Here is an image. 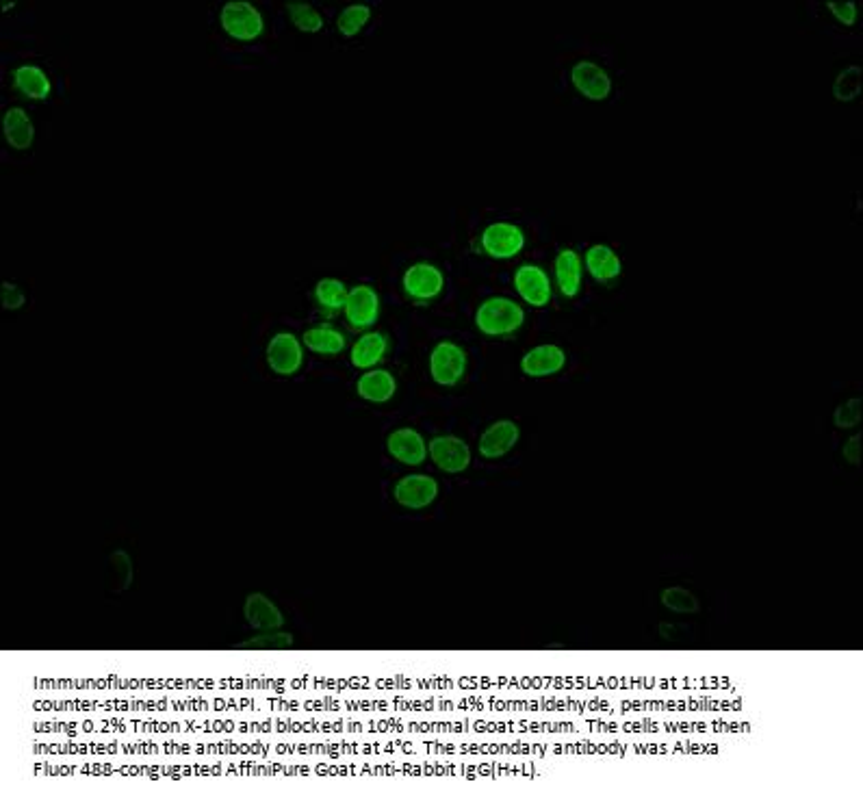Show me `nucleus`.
Masks as SVG:
<instances>
[{
  "label": "nucleus",
  "instance_id": "nucleus-1",
  "mask_svg": "<svg viewBox=\"0 0 863 802\" xmlns=\"http://www.w3.org/2000/svg\"><path fill=\"white\" fill-rule=\"evenodd\" d=\"M475 328L491 339H504L519 332L525 323V310L512 297L493 295L486 297L480 306L475 308Z\"/></svg>",
  "mask_w": 863,
  "mask_h": 802
},
{
  "label": "nucleus",
  "instance_id": "nucleus-2",
  "mask_svg": "<svg viewBox=\"0 0 863 802\" xmlns=\"http://www.w3.org/2000/svg\"><path fill=\"white\" fill-rule=\"evenodd\" d=\"M469 369L467 349L456 341H439L428 356V371L434 384L454 388L465 380Z\"/></svg>",
  "mask_w": 863,
  "mask_h": 802
},
{
  "label": "nucleus",
  "instance_id": "nucleus-3",
  "mask_svg": "<svg viewBox=\"0 0 863 802\" xmlns=\"http://www.w3.org/2000/svg\"><path fill=\"white\" fill-rule=\"evenodd\" d=\"M222 29L239 42H252L265 31V18L259 7L248 0H228L220 9Z\"/></svg>",
  "mask_w": 863,
  "mask_h": 802
},
{
  "label": "nucleus",
  "instance_id": "nucleus-4",
  "mask_svg": "<svg viewBox=\"0 0 863 802\" xmlns=\"http://www.w3.org/2000/svg\"><path fill=\"white\" fill-rule=\"evenodd\" d=\"M428 458L439 471L447 475H458L471 467L473 454L465 438L456 434H439L428 443Z\"/></svg>",
  "mask_w": 863,
  "mask_h": 802
},
{
  "label": "nucleus",
  "instance_id": "nucleus-5",
  "mask_svg": "<svg viewBox=\"0 0 863 802\" xmlns=\"http://www.w3.org/2000/svg\"><path fill=\"white\" fill-rule=\"evenodd\" d=\"M439 493V482L428 473H408L399 477L393 486V499L397 501V506L412 512L430 508L432 503L439 499Z\"/></svg>",
  "mask_w": 863,
  "mask_h": 802
},
{
  "label": "nucleus",
  "instance_id": "nucleus-6",
  "mask_svg": "<svg viewBox=\"0 0 863 802\" xmlns=\"http://www.w3.org/2000/svg\"><path fill=\"white\" fill-rule=\"evenodd\" d=\"M304 349H306L304 343L293 332H287V330L276 332L272 339L267 341V347H265L267 367L276 375L289 378V375H295L302 369Z\"/></svg>",
  "mask_w": 863,
  "mask_h": 802
},
{
  "label": "nucleus",
  "instance_id": "nucleus-7",
  "mask_svg": "<svg viewBox=\"0 0 863 802\" xmlns=\"http://www.w3.org/2000/svg\"><path fill=\"white\" fill-rule=\"evenodd\" d=\"M525 241V230L514 222H493L480 235L484 254L497 258V261H508V258L519 256L525 248Z\"/></svg>",
  "mask_w": 863,
  "mask_h": 802
},
{
  "label": "nucleus",
  "instance_id": "nucleus-8",
  "mask_svg": "<svg viewBox=\"0 0 863 802\" xmlns=\"http://www.w3.org/2000/svg\"><path fill=\"white\" fill-rule=\"evenodd\" d=\"M343 313L345 321L350 323V328L369 330L371 326H376L382 313L380 293L376 291V287H371V284H354V287L347 291Z\"/></svg>",
  "mask_w": 863,
  "mask_h": 802
},
{
  "label": "nucleus",
  "instance_id": "nucleus-9",
  "mask_svg": "<svg viewBox=\"0 0 863 802\" xmlns=\"http://www.w3.org/2000/svg\"><path fill=\"white\" fill-rule=\"evenodd\" d=\"M402 287L410 300L432 302L445 289V274L432 261H417L404 271Z\"/></svg>",
  "mask_w": 863,
  "mask_h": 802
},
{
  "label": "nucleus",
  "instance_id": "nucleus-10",
  "mask_svg": "<svg viewBox=\"0 0 863 802\" xmlns=\"http://www.w3.org/2000/svg\"><path fill=\"white\" fill-rule=\"evenodd\" d=\"M514 291L519 293L525 304L534 308H545L549 306L553 297V284L547 271L536 265V263H525L514 269Z\"/></svg>",
  "mask_w": 863,
  "mask_h": 802
},
{
  "label": "nucleus",
  "instance_id": "nucleus-11",
  "mask_svg": "<svg viewBox=\"0 0 863 802\" xmlns=\"http://www.w3.org/2000/svg\"><path fill=\"white\" fill-rule=\"evenodd\" d=\"M521 441V425L512 419H497L488 425L478 441V454L484 460H501Z\"/></svg>",
  "mask_w": 863,
  "mask_h": 802
},
{
  "label": "nucleus",
  "instance_id": "nucleus-12",
  "mask_svg": "<svg viewBox=\"0 0 863 802\" xmlns=\"http://www.w3.org/2000/svg\"><path fill=\"white\" fill-rule=\"evenodd\" d=\"M571 83L584 98L595 100V102L610 98L612 89H614L610 72L605 70L601 63L590 61V59L577 61L575 66L571 68Z\"/></svg>",
  "mask_w": 863,
  "mask_h": 802
},
{
  "label": "nucleus",
  "instance_id": "nucleus-13",
  "mask_svg": "<svg viewBox=\"0 0 863 802\" xmlns=\"http://www.w3.org/2000/svg\"><path fill=\"white\" fill-rule=\"evenodd\" d=\"M386 451L404 467H421L428 460V441L415 428H397L386 436Z\"/></svg>",
  "mask_w": 863,
  "mask_h": 802
},
{
  "label": "nucleus",
  "instance_id": "nucleus-14",
  "mask_svg": "<svg viewBox=\"0 0 863 802\" xmlns=\"http://www.w3.org/2000/svg\"><path fill=\"white\" fill-rule=\"evenodd\" d=\"M566 367V352L556 343H543L523 354L519 369L527 378H551Z\"/></svg>",
  "mask_w": 863,
  "mask_h": 802
},
{
  "label": "nucleus",
  "instance_id": "nucleus-15",
  "mask_svg": "<svg viewBox=\"0 0 863 802\" xmlns=\"http://www.w3.org/2000/svg\"><path fill=\"white\" fill-rule=\"evenodd\" d=\"M553 276L562 297L573 300L584 284V258L573 248H562L553 258Z\"/></svg>",
  "mask_w": 863,
  "mask_h": 802
},
{
  "label": "nucleus",
  "instance_id": "nucleus-16",
  "mask_svg": "<svg viewBox=\"0 0 863 802\" xmlns=\"http://www.w3.org/2000/svg\"><path fill=\"white\" fill-rule=\"evenodd\" d=\"M356 395L373 406L389 404L397 395V378L384 367L367 369L356 380Z\"/></svg>",
  "mask_w": 863,
  "mask_h": 802
},
{
  "label": "nucleus",
  "instance_id": "nucleus-17",
  "mask_svg": "<svg viewBox=\"0 0 863 802\" xmlns=\"http://www.w3.org/2000/svg\"><path fill=\"white\" fill-rule=\"evenodd\" d=\"M243 618L256 631H274L285 627V614L265 592H252L243 601Z\"/></svg>",
  "mask_w": 863,
  "mask_h": 802
},
{
  "label": "nucleus",
  "instance_id": "nucleus-18",
  "mask_svg": "<svg viewBox=\"0 0 863 802\" xmlns=\"http://www.w3.org/2000/svg\"><path fill=\"white\" fill-rule=\"evenodd\" d=\"M582 258L584 269L597 282H612L623 274V258L608 243H592Z\"/></svg>",
  "mask_w": 863,
  "mask_h": 802
},
{
  "label": "nucleus",
  "instance_id": "nucleus-19",
  "mask_svg": "<svg viewBox=\"0 0 863 802\" xmlns=\"http://www.w3.org/2000/svg\"><path fill=\"white\" fill-rule=\"evenodd\" d=\"M386 354H389V336L384 332H363L350 349V362L356 369L367 371L380 367Z\"/></svg>",
  "mask_w": 863,
  "mask_h": 802
},
{
  "label": "nucleus",
  "instance_id": "nucleus-20",
  "mask_svg": "<svg viewBox=\"0 0 863 802\" xmlns=\"http://www.w3.org/2000/svg\"><path fill=\"white\" fill-rule=\"evenodd\" d=\"M302 343L306 349H311L313 354L332 358L345 352L347 336L337 326H332V323H317V326H311L304 332Z\"/></svg>",
  "mask_w": 863,
  "mask_h": 802
},
{
  "label": "nucleus",
  "instance_id": "nucleus-21",
  "mask_svg": "<svg viewBox=\"0 0 863 802\" xmlns=\"http://www.w3.org/2000/svg\"><path fill=\"white\" fill-rule=\"evenodd\" d=\"M11 79H14V87L18 92L31 100H46L53 94V81H50L46 70L35 66V63H22L11 74Z\"/></svg>",
  "mask_w": 863,
  "mask_h": 802
},
{
  "label": "nucleus",
  "instance_id": "nucleus-22",
  "mask_svg": "<svg viewBox=\"0 0 863 802\" xmlns=\"http://www.w3.org/2000/svg\"><path fill=\"white\" fill-rule=\"evenodd\" d=\"M3 133L7 144L16 150H29L35 141V124L22 107H11L3 115Z\"/></svg>",
  "mask_w": 863,
  "mask_h": 802
},
{
  "label": "nucleus",
  "instance_id": "nucleus-23",
  "mask_svg": "<svg viewBox=\"0 0 863 802\" xmlns=\"http://www.w3.org/2000/svg\"><path fill=\"white\" fill-rule=\"evenodd\" d=\"M347 291L350 289L345 287V282L341 278L326 276V278L317 280L315 289H313V297H315L317 306L324 310L326 315H334V313H339V310L345 308Z\"/></svg>",
  "mask_w": 863,
  "mask_h": 802
},
{
  "label": "nucleus",
  "instance_id": "nucleus-24",
  "mask_svg": "<svg viewBox=\"0 0 863 802\" xmlns=\"http://www.w3.org/2000/svg\"><path fill=\"white\" fill-rule=\"evenodd\" d=\"M660 603L664 610L679 614V616H690V614H699L701 610V601L694 592H690L688 588L681 586H668L660 592Z\"/></svg>",
  "mask_w": 863,
  "mask_h": 802
},
{
  "label": "nucleus",
  "instance_id": "nucleus-25",
  "mask_svg": "<svg viewBox=\"0 0 863 802\" xmlns=\"http://www.w3.org/2000/svg\"><path fill=\"white\" fill-rule=\"evenodd\" d=\"M287 14L295 27L304 33H317L324 29L326 20L321 16V11L311 3H304V0H291V3H287Z\"/></svg>",
  "mask_w": 863,
  "mask_h": 802
},
{
  "label": "nucleus",
  "instance_id": "nucleus-26",
  "mask_svg": "<svg viewBox=\"0 0 863 802\" xmlns=\"http://www.w3.org/2000/svg\"><path fill=\"white\" fill-rule=\"evenodd\" d=\"M371 20V7L367 3H352L339 11L337 29L343 37H354L363 31Z\"/></svg>",
  "mask_w": 863,
  "mask_h": 802
},
{
  "label": "nucleus",
  "instance_id": "nucleus-27",
  "mask_svg": "<svg viewBox=\"0 0 863 802\" xmlns=\"http://www.w3.org/2000/svg\"><path fill=\"white\" fill-rule=\"evenodd\" d=\"M295 640L291 633L282 631V629H274V631H259L256 636H252L250 640H246L241 644V649H250V651H280V649H293Z\"/></svg>",
  "mask_w": 863,
  "mask_h": 802
},
{
  "label": "nucleus",
  "instance_id": "nucleus-28",
  "mask_svg": "<svg viewBox=\"0 0 863 802\" xmlns=\"http://www.w3.org/2000/svg\"><path fill=\"white\" fill-rule=\"evenodd\" d=\"M833 94L837 100H842V102L855 100L861 94V66H850V68L842 70L840 76L835 79Z\"/></svg>",
  "mask_w": 863,
  "mask_h": 802
},
{
  "label": "nucleus",
  "instance_id": "nucleus-29",
  "mask_svg": "<svg viewBox=\"0 0 863 802\" xmlns=\"http://www.w3.org/2000/svg\"><path fill=\"white\" fill-rule=\"evenodd\" d=\"M833 423L840 430H853L861 423V399L853 397L844 401L842 406H837L833 412Z\"/></svg>",
  "mask_w": 863,
  "mask_h": 802
},
{
  "label": "nucleus",
  "instance_id": "nucleus-30",
  "mask_svg": "<svg viewBox=\"0 0 863 802\" xmlns=\"http://www.w3.org/2000/svg\"><path fill=\"white\" fill-rule=\"evenodd\" d=\"M827 9L837 22L844 24V27H853L857 22V5L853 0H829Z\"/></svg>",
  "mask_w": 863,
  "mask_h": 802
},
{
  "label": "nucleus",
  "instance_id": "nucleus-31",
  "mask_svg": "<svg viewBox=\"0 0 863 802\" xmlns=\"http://www.w3.org/2000/svg\"><path fill=\"white\" fill-rule=\"evenodd\" d=\"M27 302V295L18 287L16 282H3V306L7 310H18Z\"/></svg>",
  "mask_w": 863,
  "mask_h": 802
},
{
  "label": "nucleus",
  "instance_id": "nucleus-32",
  "mask_svg": "<svg viewBox=\"0 0 863 802\" xmlns=\"http://www.w3.org/2000/svg\"><path fill=\"white\" fill-rule=\"evenodd\" d=\"M842 458L848 464H859L861 462V434L848 436L842 445Z\"/></svg>",
  "mask_w": 863,
  "mask_h": 802
}]
</instances>
